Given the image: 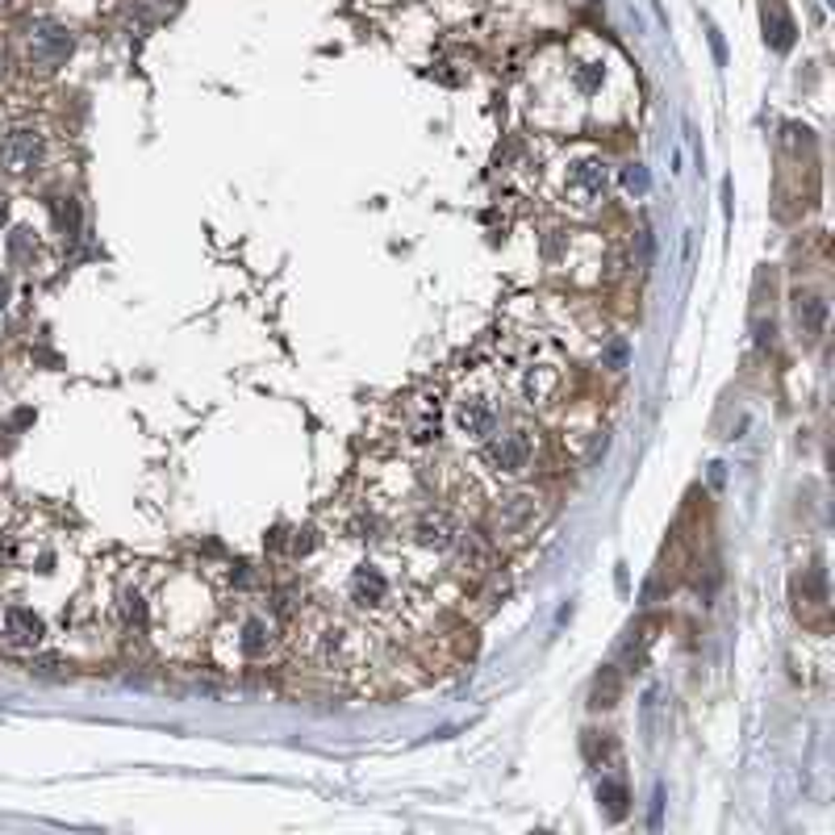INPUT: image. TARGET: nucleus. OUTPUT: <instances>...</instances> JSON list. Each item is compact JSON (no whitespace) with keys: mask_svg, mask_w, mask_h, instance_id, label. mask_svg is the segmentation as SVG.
I'll list each match as a JSON object with an SVG mask.
<instances>
[{"mask_svg":"<svg viewBox=\"0 0 835 835\" xmlns=\"http://www.w3.org/2000/svg\"><path fill=\"white\" fill-rule=\"evenodd\" d=\"M109 635L105 593L84 547L54 514L0 493V651H92Z\"/></svg>","mask_w":835,"mask_h":835,"instance_id":"nucleus-1","label":"nucleus"},{"mask_svg":"<svg viewBox=\"0 0 835 835\" xmlns=\"http://www.w3.org/2000/svg\"><path fill=\"white\" fill-rule=\"evenodd\" d=\"M147 602H151V619H147V648L159 656H193L209 631H213V593H209L205 576L193 568H163L147 565Z\"/></svg>","mask_w":835,"mask_h":835,"instance_id":"nucleus-2","label":"nucleus"},{"mask_svg":"<svg viewBox=\"0 0 835 835\" xmlns=\"http://www.w3.org/2000/svg\"><path fill=\"white\" fill-rule=\"evenodd\" d=\"M284 651H289V622L276 614V606L255 597L234 602L222 619H213L209 631V656L230 673L280 664Z\"/></svg>","mask_w":835,"mask_h":835,"instance_id":"nucleus-3","label":"nucleus"},{"mask_svg":"<svg viewBox=\"0 0 835 835\" xmlns=\"http://www.w3.org/2000/svg\"><path fill=\"white\" fill-rule=\"evenodd\" d=\"M289 648L301 651L318 673H335V677L364 673V669H372V656H376V640H372V631L356 614L322 610V606L301 610L289 622Z\"/></svg>","mask_w":835,"mask_h":835,"instance_id":"nucleus-4","label":"nucleus"},{"mask_svg":"<svg viewBox=\"0 0 835 835\" xmlns=\"http://www.w3.org/2000/svg\"><path fill=\"white\" fill-rule=\"evenodd\" d=\"M338 597H343V610L356 614L359 622H389L410 606L405 602L402 568L393 565V560H380L372 547H359L347 565H343Z\"/></svg>","mask_w":835,"mask_h":835,"instance_id":"nucleus-5","label":"nucleus"},{"mask_svg":"<svg viewBox=\"0 0 835 835\" xmlns=\"http://www.w3.org/2000/svg\"><path fill=\"white\" fill-rule=\"evenodd\" d=\"M501 402H506V384L498 372H472L451 397V431L460 434V443L480 447L489 434L501 426Z\"/></svg>","mask_w":835,"mask_h":835,"instance_id":"nucleus-6","label":"nucleus"},{"mask_svg":"<svg viewBox=\"0 0 835 835\" xmlns=\"http://www.w3.org/2000/svg\"><path fill=\"white\" fill-rule=\"evenodd\" d=\"M460 539V522L443 510H418L397 531V552L405 560H451V547Z\"/></svg>","mask_w":835,"mask_h":835,"instance_id":"nucleus-7","label":"nucleus"},{"mask_svg":"<svg viewBox=\"0 0 835 835\" xmlns=\"http://www.w3.org/2000/svg\"><path fill=\"white\" fill-rule=\"evenodd\" d=\"M555 196H560V205L576 209V213H593V209L606 205L610 196V167L597 155L565 163L555 172Z\"/></svg>","mask_w":835,"mask_h":835,"instance_id":"nucleus-8","label":"nucleus"},{"mask_svg":"<svg viewBox=\"0 0 835 835\" xmlns=\"http://www.w3.org/2000/svg\"><path fill=\"white\" fill-rule=\"evenodd\" d=\"M480 460H485V468L493 472V477H501V480L527 477L531 464H535V431L531 426H522V422L498 426V431L480 443Z\"/></svg>","mask_w":835,"mask_h":835,"instance_id":"nucleus-9","label":"nucleus"},{"mask_svg":"<svg viewBox=\"0 0 835 835\" xmlns=\"http://www.w3.org/2000/svg\"><path fill=\"white\" fill-rule=\"evenodd\" d=\"M51 163V138L38 126H13L0 134V176L5 180H33Z\"/></svg>","mask_w":835,"mask_h":835,"instance_id":"nucleus-10","label":"nucleus"},{"mask_svg":"<svg viewBox=\"0 0 835 835\" xmlns=\"http://www.w3.org/2000/svg\"><path fill=\"white\" fill-rule=\"evenodd\" d=\"M560 389H565V368L555 364V359H527V364H518V372H514V393H518L527 405H552L555 397H560Z\"/></svg>","mask_w":835,"mask_h":835,"instance_id":"nucleus-11","label":"nucleus"},{"mask_svg":"<svg viewBox=\"0 0 835 835\" xmlns=\"http://www.w3.org/2000/svg\"><path fill=\"white\" fill-rule=\"evenodd\" d=\"M71 46H76V38H71L63 25H54V22H38L30 30V38H25L30 63L38 67V71H54V67H63L67 54H71Z\"/></svg>","mask_w":835,"mask_h":835,"instance_id":"nucleus-12","label":"nucleus"},{"mask_svg":"<svg viewBox=\"0 0 835 835\" xmlns=\"http://www.w3.org/2000/svg\"><path fill=\"white\" fill-rule=\"evenodd\" d=\"M539 518L543 506L535 493H510L493 514V527H498V539H527V535H535Z\"/></svg>","mask_w":835,"mask_h":835,"instance_id":"nucleus-13","label":"nucleus"},{"mask_svg":"<svg viewBox=\"0 0 835 835\" xmlns=\"http://www.w3.org/2000/svg\"><path fill=\"white\" fill-rule=\"evenodd\" d=\"M764 38H769L777 51H785V46L793 43V22H790V13H785L782 0H764Z\"/></svg>","mask_w":835,"mask_h":835,"instance_id":"nucleus-14","label":"nucleus"},{"mask_svg":"<svg viewBox=\"0 0 835 835\" xmlns=\"http://www.w3.org/2000/svg\"><path fill=\"white\" fill-rule=\"evenodd\" d=\"M793 318H798V330L802 335H823V322H827V301L814 293H798V305H793Z\"/></svg>","mask_w":835,"mask_h":835,"instance_id":"nucleus-15","label":"nucleus"},{"mask_svg":"<svg viewBox=\"0 0 835 835\" xmlns=\"http://www.w3.org/2000/svg\"><path fill=\"white\" fill-rule=\"evenodd\" d=\"M597 802L606 806L610 819H622V814H627V785L602 777V785H597Z\"/></svg>","mask_w":835,"mask_h":835,"instance_id":"nucleus-16","label":"nucleus"},{"mask_svg":"<svg viewBox=\"0 0 835 835\" xmlns=\"http://www.w3.org/2000/svg\"><path fill=\"white\" fill-rule=\"evenodd\" d=\"M614 697H619V673L606 669V673L597 677V685H593V706H614Z\"/></svg>","mask_w":835,"mask_h":835,"instance_id":"nucleus-17","label":"nucleus"},{"mask_svg":"<svg viewBox=\"0 0 835 835\" xmlns=\"http://www.w3.org/2000/svg\"><path fill=\"white\" fill-rule=\"evenodd\" d=\"M627 185H631V188H648V176H643L640 167H631V172H627Z\"/></svg>","mask_w":835,"mask_h":835,"instance_id":"nucleus-18","label":"nucleus"},{"mask_svg":"<svg viewBox=\"0 0 835 835\" xmlns=\"http://www.w3.org/2000/svg\"><path fill=\"white\" fill-rule=\"evenodd\" d=\"M5 222H9V196L0 193V226H5Z\"/></svg>","mask_w":835,"mask_h":835,"instance_id":"nucleus-19","label":"nucleus"},{"mask_svg":"<svg viewBox=\"0 0 835 835\" xmlns=\"http://www.w3.org/2000/svg\"><path fill=\"white\" fill-rule=\"evenodd\" d=\"M5 305H9V280L0 276V309H5Z\"/></svg>","mask_w":835,"mask_h":835,"instance_id":"nucleus-20","label":"nucleus"},{"mask_svg":"<svg viewBox=\"0 0 835 835\" xmlns=\"http://www.w3.org/2000/svg\"><path fill=\"white\" fill-rule=\"evenodd\" d=\"M0 76H5V59H0Z\"/></svg>","mask_w":835,"mask_h":835,"instance_id":"nucleus-21","label":"nucleus"}]
</instances>
